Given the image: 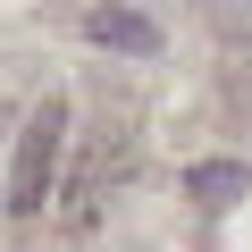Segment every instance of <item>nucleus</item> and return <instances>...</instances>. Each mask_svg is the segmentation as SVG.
<instances>
[{"instance_id":"f257e3e1","label":"nucleus","mask_w":252,"mask_h":252,"mask_svg":"<svg viewBox=\"0 0 252 252\" xmlns=\"http://www.w3.org/2000/svg\"><path fill=\"white\" fill-rule=\"evenodd\" d=\"M59 152H67V101L42 93L17 126V152H9V185H0V210L9 219H42L51 185H59Z\"/></svg>"},{"instance_id":"f03ea898","label":"nucleus","mask_w":252,"mask_h":252,"mask_svg":"<svg viewBox=\"0 0 252 252\" xmlns=\"http://www.w3.org/2000/svg\"><path fill=\"white\" fill-rule=\"evenodd\" d=\"M84 34H93L101 51H126V59H152V51H160V26H152L143 9H93Z\"/></svg>"},{"instance_id":"7ed1b4c3","label":"nucleus","mask_w":252,"mask_h":252,"mask_svg":"<svg viewBox=\"0 0 252 252\" xmlns=\"http://www.w3.org/2000/svg\"><path fill=\"white\" fill-rule=\"evenodd\" d=\"M185 193H193L202 210H227V202L252 193V168H244V160H193V168H185Z\"/></svg>"}]
</instances>
